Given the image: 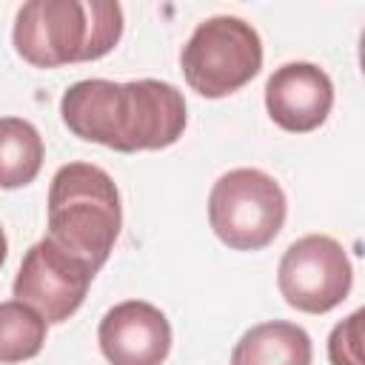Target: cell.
<instances>
[{"label":"cell","mask_w":365,"mask_h":365,"mask_svg":"<svg viewBox=\"0 0 365 365\" xmlns=\"http://www.w3.org/2000/svg\"><path fill=\"white\" fill-rule=\"evenodd\" d=\"M334 106V83L314 63H285L265 83V108L268 117L291 131L308 134L319 128Z\"/></svg>","instance_id":"obj_9"},{"label":"cell","mask_w":365,"mask_h":365,"mask_svg":"<svg viewBox=\"0 0 365 365\" xmlns=\"http://www.w3.org/2000/svg\"><path fill=\"white\" fill-rule=\"evenodd\" d=\"M48 322L26 302H0V362L14 365L37 356L46 345Z\"/></svg>","instance_id":"obj_12"},{"label":"cell","mask_w":365,"mask_h":365,"mask_svg":"<svg viewBox=\"0 0 365 365\" xmlns=\"http://www.w3.org/2000/svg\"><path fill=\"white\" fill-rule=\"evenodd\" d=\"M354 285V268L345 248L325 234H308L291 242L277 268L282 299L302 314H328Z\"/></svg>","instance_id":"obj_6"},{"label":"cell","mask_w":365,"mask_h":365,"mask_svg":"<svg viewBox=\"0 0 365 365\" xmlns=\"http://www.w3.org/2000/svg\"><path fill=\"white\" fill-rule=\"evenodd\" d=\"M314 348L305 328L285 319H271L248 328L234 351L231 365H311Z\"/></svg>","instance_id":"obj_10"},{"label":"cell","mask_w":365,"mask_h":365,"mask_svg":"<svg viewBox=\"0 0 365 365\" xmlns=\"http://www.w3.org/2000/svg\"><path fill=\"white\" fill-rule=\"evenodd\" d=\"M43 137L23 117H0V188H23L43 168Z\"/></svg>","instance_id":"obj_11"},{"label":"cell","mask_w":365,"mask_h":365,"mask_svg":"<svg viewBox=\"0 0 365 365\" xmlns=\"http://www.w3.org/2000/svg\"><path fill=\"white\" fill-rule=\"evenodd\" d=\"M123 205L108 171L91 163L57 168L48 188V240L100 271L120 237Z\"/></svg>","instance_id":"obj_3"},{"label":"cell","mask_w":365,"mask_h":365,"mask_svg":"<svg viewBox=\"0 0 365 365\" xmlns=\"http://www.w3.org/2000/svg\"><path fill=\"white\" fill-rule=\"evenodd\" d=\"M6 254H9V242H6V231H3V225H0V268H3V262H6Z\"/></svg>","instance_id":"obj_14"},{"label":"cell","mask_w":365,"mask_h":365,"mask_svg":"<svg viewBox=\"0 0 365 365\" xmlns=\"http://www.w3.org/2000/svg\"><path fill=\"white\" fill-rule=\"evenodd\" d=\"M123 37L114 0H29L14 17V51L34 68L106 57Z\"/></svg>","instance_id":"obj_2"},{"label":"cell","mask_w":365,"mask_h":365,"mask_svg":"<svg viewBox=\"0 0 365 365\" xmlns=\"http://www.w3.org/2000/svg\"><path fill=\"white\" fill-rule=\"evenodd\" d=\"M182 77L200 97L220 100L240 91L262 68V40L251 23L234 14L202 20L180 54Z\"/></svg>","instance_id":"obj_4"},{"label":"cell","mask_w":365,"mask_h":365,"mask_svg":"<svg viewBox=\"0 0 365 365\" xmlns=\"http://www.w3.org/2000/svg\"><path fill=\"white\" fill-rule=\"evenodd\" d=\"M94 268L43 237L34 242L14 277V299L31 305L46 322H66L86 299Z\"/></svg>","instance_id":"obj_7"},{"label":"cell","mask_w":365,"mask_h":365,"mask_svg":"<svg viewBox=\"0 0 365 365\" xmlns=\"http://www.w3.org/2000/svg\"><path fill=\"white\" fill-rule=\"evenodd\" d=\"M331 365H362V311H354L328 336Z\"/></svg>","instance_id":"obj_13"},{"label":"cell","mask_w":365,"mask_h":365,"mask_svg":"<svg viewBox=\"0 0 365 365\" xmlns=\"http://www.w3.org/2000/svg\"><path fill=\"white\" fill-rule=\"evenodd\" d=\"M66 128L123 154L160 151L185 131L182 91L165 80H80L60 100Z\"/></svg>","instance_id":"obj_1"},{"label":"cell","mask_w":365,"mask_h":365,"mask_svg":"<svg viewBox=\"0 0 365 365\" xmlns=\"http://www.w3.org/2000/svg\"><path fill=\"white\" fill-rule=\"evenodd\" d=\"M288 202L279 182L259 168L225 171L208 194V222L234 251H259L285 225Z\"/></svg>","instance_id":"obj_5"},{"label":"cell","mask_w":365,"mask_h":365,"mask_svg":"<svg viewBox=\"0 0 365 365\" xmlns=\"http://www.w3.org/2000/svg\"><path fill=\"white\" fill-rule=\"evenodd\" d=\"M97 342L111 365H163L171 351V322L157 305L125 299L103 314Z\"/></svg>","instance_id":"obj_8"}]
</instances>
